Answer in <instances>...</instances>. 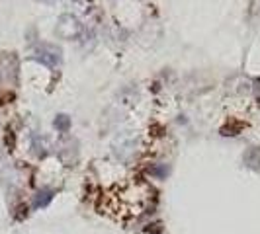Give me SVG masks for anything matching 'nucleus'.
Segmentation results:
<instances>
[{
	"label": "nucleus",
	"mask_w": 260,
	"mask_h": 234,
	"mask_svg": "<svg viewBox=\"0 0 260 234\" xmlns=\"http://www.w3.org/2000/svg\"><path fill=\"white\" fill-rule=\"evenodd\" d=\"M36 59H38L39 63H43V65L53 68V66H57L61 63V51L57 47H53V45H43V47H39L38 51H36Z\"/></svg>",
	"instance_id": "obj_1"
},
{
	"label": "nucleus",
	"mask_w": 260,
	"mask_h": 234,
	"mask_svg": "<svg viewBox=\"0 0 260 234\" xmlns=\"http://www.w3.org/2000/svg\"><path fill=\"white\" fill-rule=\"evenodd\" d=\"M245 160L248 162V166L260 170V148H250L245 156Z\"/></svg>",
	"instance_id": "obj_2"
},
{
	"label": "nucleus",
	"mask_w": 260,
	"mask_h": 234,
	"mask_svg": "<svg viewBox=\"0 0 260 234\" xmlns=\"http://www.w3.org/2000/svg\"><path fill=\"white\" fill-rule=\"evenodd\" d=\"M51 191H41V193L36 195V199H34V205L36 207H45L49 201H51Z\"/></svg>",
	"instance_id": "obj_3"
},
{
	"label": "nucleus",
	"mask_w": 260,
	"mask_h": 234,
	"mask_svg": "<svg viewBox=\"0 0 260 234\" xmlns=\"http://www.w3.org/2000/svg\"><path fill=\"white\" fill-rule=\"evenodd\" d=\"M69 125H71V119L67 115H59L57 119H55V127L61 131H67L69 129Z\"/></svg>",
	"instance_id": "obj_4"
}]
</instances>
